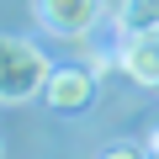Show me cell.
<instances>
[{"label":"cell","instance_id":"1","mask_svg":"<svg viewBox=\"0 0 159 159\" xmlns=\"http://www.w3.org/2000/svg\"><path fill=\"white\" fill-rule=\"evenodd\" d=\"M48 74L53 69H48V58L32 43L0 32V101H6V106H21V101L43 96L48 90Z\"/></svg>","mask_w":159,"mask_h":159},{"label":"cell","instance_id":"2","mask_svg":"<svg viewBox=\"0 0 159 159\" xmlns=\"http://www.w3.org/2000/svg\"><path fill=\"white\" fill-rule=\"evenodd\" d=\"M32 11L53 37H85L101 21V0H32Z\"/></svg>","mask_w":159,"mask_h":159},{"label":"cell","instance_id":"3","mask_svg":"<svg viewBox=\"0 0 159 159\" xmlns=\"http://www.w3.org/2000/svg\"><path fill=\"white\" fill-rule=\"evenodd\" d=\"M122 74L143 90H159V27H143V32H127L122 53H117Z\"/></svg>","mask_w":159,"mask_h":159},{"label":"cell","instance_id":"4","mask_svg":"<svg viewBox=\"0 0 159 159\" xmlns=\"http://www.w3.org/2000/svg\"><path fill=\"white\" fill-rule=\"evenodd\" d=\"M43 101H48L53 111H85V106L96 101V74H90V69H53Z\"/></svg>","mask_w":159,"mask_h":159},{"label":"cell","instance_id":"5","mask_svg":"<svg viewBox=\"0 0 159 159\" xmlns=\"http://www.w3.org/2000/svg\"><path fill=\"white\" fill-rule=\"evenodd\" d=\"M117 21H122V32L159 27V0H122V6H117Z\"/></svg>","mask_w":159,"mask_h":159},{"label":"cell","instance_id":"6","mask_svg":"<svg viewBox=\"0 0 159 159\" xmlns=\"http://www.w3.org/2000/svg\"><path fill=\"white\" fill-rule=\"evenodd\" d=\"M148 154H159V127H154V138H148Z\"/></svg>","mask_w":159,"mask_h":159},{"label":"cell","instance_id":"7","mask_svg":"<svg viewBox=\"0 0 159 159\" xmlns=\"http://www.w3.org/2000/svg\"><path fill=\"white\" fill-rule=\"evenodd\" d=\"M0 154H6V143H0Z\"/></svg>","mask_w":159,"mask_h":159}]
</instances>
